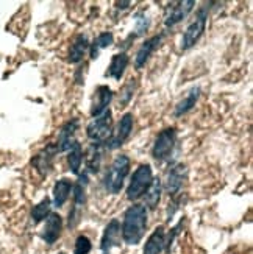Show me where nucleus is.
Wrapping results in <instances>:
<instances>
[{
	"instance_id": "obj_1",
	"label": "nucleus",
	"mask_w": 253,
	"mask_h": 254,
	"mask_svg": "<svg viewBox=\"0 0 253 254\" xmlns=\"http://www.w3.org/2000/svg\"><path fill=\"white\" fill-rule=\"evenodd\" d=\"M149 225V209L141 204L133 203L124 212L122 225H120V237L124 244L130 247H136L144 239Z\"/></svg>"
},
{
	"instance_id": "obj_2",
	"label": "nucleus",
	"mask_w": 253,
	"mask_h": 254,
	"mask_svg": "<svg viewBox=\"0 0 253 254\" xmlns=\"http://www.w3.org/2000/svg\"><path fill=\"white\" fill-rule=\"evenodd\" d=\"M128 173H130V158L127 154H117L111 165H109V169L106 170L105 178L102 181L105 192L117 195L124 189Z\"/></svg>"
},
{
	"instance_id": "obj_3",
	"label": "nucleus",
	"mask_w": 253,
	"mask_h": 254,
	"mask_svg": "<svg viewBox=\"0 0 253 254\" xmlns=\"http://www.w3.org/2000/svg\"><path fill=\"white\" fill-rule=\"evenodd\" d=\"M178 132L175 127L164 128L158 132V136L152 147V158L157 162H170L175 158V148L178 145Z\"/></svg>"
},
{
	"instance_id": "obj_4",
	"label": "nucleus",
	"mask_w": 253,
	"mask_h": 254,
	"mask_svg": "<svg viewBox=\"0 0 253 254\" xmlns=\"http://www.w3.org/2000/svg\"><path fill=\"white\" fill-rule=\"evenodd\" d=\"M152 181H153L152 165L141 164L130 178V184L127 187V200L133 203L141 200L149 190V187L152 186Z\"/></svg>"
},
{
	"instance_id": "obj_5",
	"label": "nucleus",
	"mask_w": 253,
	"mask_h": 254,
	"mask_svg": "<svg viewBox=\"0 0 253 254\" xmlns=\"http://www.w3.org/2000/svg\"><path fill=\"white\" fill-rule=\"evenodd\" d=\"M208 13H210V6L208 3H205L203 6H200L197 9L195 13V19L191 22V24L186 27L183 36H181V41H180V47L183 52L192 49L199 39L202 38L203 31L206 28V22H208Z\"/></svg>"
},
{
	"instance_id": "obj_6",
	"label": "nucleus",
	"mask_w": 253,
	"mask_h": 254,
	"mask_svg": "<svg viewBox=\"0 0 253 254\" xmlns=\"http://www.w3.org/2000/svg\"><path fill=\"white\" fill-rule=\"evenodd\" d=\"M113 134V113L111 109L106 111L97 117H92L91 122L86 125V136L91 142L95 143H103L111 137Z\"/></svg>"
},
{
	"instance_id": "obj_7",
	"label": "nucleus",
	"mask_w": 253,
	"mask_h": 254,
	"mask_svg": "<svg viewBox=\"0 0 253 254\" xmlns=\"http://www.w3.org/2000/svg\"><path fill=\"white\" fill-rule=\"evenodd\" d=\"M186 180H188V167H186V164L183 162L172 164V167L169 169L166 176V183L163 186L170 200L183 195V186Z\"/></svg>"
},
{
	"instance_id": "obj_8",
	"label": "nucleus",
	"mask_w": 253,
	"mask_h": 254,
	"mask_svg": "<svg viewBox=\"0 0 253 254\" xmlns=\"http://www.w3.org/2000/svg\"><path fill=\"white\" fill-rule=\"evenodd\" d=\"M133 119L135 117L131 113H125L122 117H120L116 129H113L111 137L105 142V148L106 150H117L130 139L131 132H133V124H135Z\"/></svg>"
},
{
	"instance_id": "obj_9",
	"label": "nucleus",
	"mask_w": 253,
	"mask_h": 254,
	"mask_svg": "<svg viewBox=\"0 0 253 254\" xmlns=\"http://www.w3.org/2000/svg\"><path fill=\"white\" fill-rule=\"evenodd\" d=\"M58 147L57 143H49V145L44 147L39 153H36L35 156L31 158V165L41 176H47L52 169H53V162L55 158L58 154Z\"/></svg>"
},
{
	"instance_id": "obj_10",
	"label": "nucleus",
	"mask_w": 253,
	"mask_h": 254,
	"mask_svg": "<svg viewBox=\"0 0 253 254\" xmlns=\"http://www.w3.org/2000/svg\"><path fill=\"white\" fill-rule=\"evenodd\" d=\"M195 2L194 0H188V2H172L166 8V16H164V27L172 28L181 20L188 17V14L194 9Z\"/></svg>"
},
{
	"instance_id": "obj_11",
	"label": "nucleus",
	"mask_w": 253,
	"mask_h": 254,
	"mask_svg": "<svg viewBox=\"0 0 253 254\" xmlns=\"http://www.w3.org/2000/svg\"><path fill=\"white\" fill-rule=\"evenodd\" d=\"M113 97H114V94H113V89L109 86H106V84L97 86L95 91H94V95H92L91 109H89L91 117L100 116L106 111V109H109L108 106L113 102Z\"/></svg>"
},
{
	"instance_id": "obj_12",
	"label": "nucleus",
	"mask_w": 253,
	"mask_h": 254,
	"mask_svg": "<svg viewBox=\"0 0 253 254\" xmlns=\"http://www.w3.org/2000/svg\"><path fill=\"white\" fill-rule=\"evenodd\" d=\"M105 151H106V148H105L103 143L92 142L89 145L86 154H83V161H84V169L83 170L87 175H97L98 172H100Z\"/></svg>"
},
{
	"instance_id": "obj_13",
	"label": "nucleus",
	"mask_w": 253,
	"mask_h": 254,
	"mask_svg": "<svg viewBox=\"0 0 253 254\" xmlns=\"http://www.w3.org/2000/svg\"><path fill=\"white\" fill-rule=\"evenodd\" d=\"M79 128H80V120L77 119V117L69 119L68 122H66L60 128L58 142H57V147H58V151L60 153H64V151H69L71 150V147L77 142L75 134H77V131H79Z\"/></svg>"
},
{
	"instance_id": "obj_14",
	"label": "nucleus",
	"mask_w": 253,
	"mask_h": 254,
	"mask_svg": "<svg viewBox=\"0 0 253 254\" xmlns=\"http://www.w3.org/2000/svg\"><path fill=\"white\" fill-rule=\"evenodd\" d=\"M63 231V217L57 212H50V215L44 220V228L41 233V239L47 245H53L61 236Z\"/></svg>"
},
{
	"instance_id": "obj_15",
	"label": "nucleus",
	"mask_w": 253,
	"mask_h": 254,
	"mask_svg": "<svg viewBox=\"0 0 253 254\" xmlns=\"http://www.w3.org/2000/svg\"><path fill=\"white\" fill-rule=\"evenodd\" d=\"M164 39V35L161 33V35H155L152 36L149 39H146L144 42L141 44V47L138 49L136 52V57H135V69H142L144 65L147 64V61L150 60V57L153 53H155V50L161 46V42Z\"/></svg>"
},
{
	"instance_id": "obj_16",
	"label": "nucleus",
	"mask_w": 253,
	"mask_h": 254,
	"mask_svg": "<svg viewBox=\"0 0 253 254\" xmlns=\"http://www.w3.org/2000/svg\"><path fill=\"white\" fill-rule=\"evenodd\" d=\"M120 245V222L117 218H113L111 222L103 229V234L100 239V250L103 253H109L113 248Z\"/></svg>"
},
{
	"instance_id": "obj_17",
	"label": "nucleus",
	"mask_w": 253,
	"mask_h": 254,
	"mask_svg": "<svg viewBox=\"0 0 253 254\" xmlns=\"http://www.w3.org/2000/svg\"><path fill=\"white\" fill-rule=\"evenodd\" d=\"M128 63H130V58L125 52L113 55L111 63H109L108 69L105 72V78H113L116 81H120L128 67Z\"/></svg>"
},
{
	"instance_id": "obj_18",
	"label": "nucleus",
	"mask_w": 253,
	"mask_h": 254,
	"mask_svg": "<svg viewBox=\"0 0 253 254\" xmlns=\"http://www.w3.org/2000/svg\"><path fill=\"white\" fill-rule=\"evenodd\" d=\"M74 183L69 178H61L53 186V196H52V207H63L68 203L69 196L72 193Z\"/></svg>"
},
{
	"instance_id": "obj_19",
	"label": "nucleus",
	"mask_w": 253,
	"mask_h": 254,
	"mask_svg": "<svg viewBox=\"0 0 253 254\" xmlns=\"http://www.w3.org/2000/svg\"><path fill=\"white\" fill-rule=\"evenodd\" d=\"M200 94H202V89L200 86H192L191 89L186 92V95L181 98V100L175 105V109H173V116L175 117H181L184 114H188L191 109L195 106V103L199 102L200 98Z\"/></svg>"
},
{
	"instance_id": "obj_20",
	"label": "nucleus",
	"mask_w": 253,
	"mask_h": 254,
	"mask_svg": "<svg viewBox=\"0 0 253 254\" xmlns=\"http://www.w3.org/2000/svg\"><path fill=\"white\" fill-rule=\"evenodd\" d=\"M164 245H166V231L164 226L160 225L146 240L142 254H161L164 251Z\"/></svg>"
},
{
	"instance_id": "obj_21",
	"label": "nucleus",
	"mask_w": 253,
	"mask_h": 254,
	"mask_svg": "<svg viewBox=\"0 0 253 254\" xmlns=\"http://www.w3.org/2000/svg\"><path fill=\"white\" fill-rule=\"evenodd\" d=\"M87 186H89V175H87L84 170L79 175V178L74 183L72 187V198H74V207L83 209L84 203H86V190Z\"/></svg>"
},
{
	"instance_id": "obj_22",
	"label": "nucleus",
	"mask_w": 253,
	"mask_h": 254,
	"mask_svg": "<svg viewBox=\"0 0 253 254\" xmlns=\"http://www.w3.org/2000/svg\"><path fill=\"white\" fill-rule=\"evenodd\" d=\"M87 50H89V39H87L86 35H79V36L74 39V42L71 44L69 55H68V61L71 64H79V63H82Z\"/></svg>"
},
{
	"instance_id": "obj_23",
	"label": "nucleus",
	"mask_w": 253,
	"mask_h": 254,
	"mask_svg": "<svg viewBox=\"0 0 253 254\" xmlns=\"http://www.w3.org/2000/svg\"><path fill=\"white\" fill-rule=\"evenodd\" d=\"M114 44V35L111 31H103L100 33L92 42H89V58L91 60H97L98 55L103 49H108L109 46Z\"/></svg>"
},
{
	"instance_id": "obj_24",
	"label": "nucleus",
	"mask_w": 253,
	"mask_h": 254,
	"mask_svg": "<svg viewBox=\"0 0 253 254\" xmlns=\"http://www.w3.org/2000/svg\"><path fill=\"white\" fill-rule=\"evenodd\" d=\"M161 193H163V181L158 178H153V181H152V186L149 187V190L146 192V195L142 196L144 198V206L147 207V209H157L158 207V204H160V201H161Z\"/></svg>"
},
{
	"instance_id": "obj_25",
	"label": "nucleus",
	"mask_w": 253,
	"mask_h": 254,
	"mask_svg": "<svg viewBox=\"0 0 253 254\" xmlns=\"http://www.w3.org/2000/svg\"><path fill=\"white\" fill-rule=\"evenodd\" d=\"M68 164H69V170L79 176L82 173V164H83V148L82 143L77 140L74 145L71 147V150L68 151Z\"/></svg>"
},
{
	"instance_id": "obj_26",
	"label": "nucleus",
	"mask_w": 253,
	"mask_h": 254,
	"mask_svg": "<svg viewBox=\"0 0 253 254\" xmlns=\"http://www.w3.org/2000/svg\"><path fill=\"white\" fill-rule=\"evenodd\" d=\"M52 212V200L49 196L46 198H42V200L36 204V206H33L31 209V223L33 225H39L41 222H44Z\"/></svg>"
},
{
	"instance_id": "obj_27",
	"label": "nucleus",
	"mask_w": 253,
	"mask_h": 254,
	"mask_svg": "<svg viewBox=\"0 0 253 254\" xmlns=\"http://www.w3.org/2000/svg\"><path fill=\"white\" fill-rule=\"evenodd\" d=\"M136 89H138V80L131 76L119 92V109H124L130 105V102L133 100V95H135Z\"/></svg>"
},
{
	"instance_id": "obj_28",
	"label": "nucleus",
	"mask_w": 253,
	"mask_h": 254,
	"mask_svg": "<svg viewBox=\"0 0 253 254\" xmlns=\"http://www.w3.org/2000/svg\"><path fill=\"white\" fill-rule=\"evenodd\" d=\"M152 25V19L146 14V13H136L135 14V33H131L135 38H139V36H144L146 33L149 31Z\"/></svg>"
},
{
	"instance_id": "obj_29",
	"label": "nucleus",
	"mask_w": 253,
	"mask_h": 254,
	"mask_svg": "<svg viewBox=\"0 0 253 254\" xmlns=\"http://www.w3.org/2000/svg\"><path fill=\"white\" fill-rule=\"evenodd\" d=\"M92 251V242L91 239L82 234L75 239V245H74V254H89Z\"/></svg>"
},
{
	"instance_id": "obj_30",
	"label": "nucleus",
	"mask_w": 253,
	"mask_h": 254,
	"mask_svg": "<svg viewBox=\"0 0 253 254\" xmlns=\"http://www.w3.org/2000/svg\"><path fill=\"white\" fill-rule=\"evenodd\" d=\"M183 223H184V218H181L180 222H178L177 225H175L173 228H170V231L168 233V236H166V245H164V251H166V253L170 251V248H172V245H173L175 239H177V237L180 236L181 228H183Z\"/></svg>"
},
{
	"instance_id": "obj_31",
	"label": "nucleus",
	"mask_w": 253,
	"mask_h": 254,
	"mask_svg": "<svg viewBox=\"0 0 253 254\" xmlns=\"http://www.w3.org/2000/svg\"><path fill=\"white\" fill-rule=\"evenodd\" d=\"M82 212H83V209L72 206V209L69 211V215H68V228L69 229H74L79 226L80 220H82Z\"/></svg>"
},
{
	"instance_id": "obj_32",
	"label": "nucleus",
	"mask_w": 253,
	"mask_h": 254,
	"mask_svg": "<svg viewBox=\"0 0 253 254\" xmlns=\"http://www.w3.org/2000/svg\"><path fill=\"white\" fill-rule=\"evenodd\" d=\"M130 5H131V2H117L116 3V8L117 9H127Z\"/></svg>"
},
{
	"instance_id": "obj_33",
	"label": "nucleus",
	"mask_w": 253,
	"mask_h": 254,
	"mask_svg": "<svg viewBox=\"0 0 253 254\" xmlns=\"http://www.w3.org/2000/svg\"><path fill=\"white\" fill-rule=\"evenodd\" d=\"M57 254H66V253H63V251H61V253H57Z\"/></svg>"
},
{
	"instance_id": "obj_34",
	"label": "nucleus",
	"mask_w": 253,
	"mask_h": 254,
	"mask_svg": "<svg viewBox=\"0 0 253 254\" xmlns=\"http://www.w3.org/2000/svg\"><path fill=\"white\" fill-rule=\"evenodd\" d=\"M103 254H109V253H103Z\"/></svg>"
}]
</instances>
